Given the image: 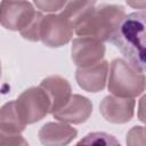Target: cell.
<instances>
[{
  "instance_id": "6da1fadb",
  "label": "cell",
  "mask_w": 146,
  "mask_h": 146,
  "mask_svg": "<svg viewBox=\"0 0 146 146\" xmlns=\"http://www.w3.org/2000/svg\"><path fill=\"white\" fill-rule=\"evenodd\" d=\"M110 41L131 63L146 70V13L125 16Z\"/></svg>"
},
{
  "instance_id": "ac0fdd59",
  "label": "cell",
  "mask_w": 146,
  "mask_h": 146,
  "mask_svg": "<svg viewBox=\"0 0 146 146\" xmlns=\"http://www.w3.org/2000/svg\"><path fill=\"white\" fill-rule=\"evenodd\" d=\"M36 8L46 13H56L64 8L67 0H33Z\"/></svg>"
},
{
  "instance_id": "ffe728a7",
  "label": "cell",
  "mask_w": 146,
  "mask_h": 146,
  "mask_svg": "<svg viewBox=\"0 0 146 146\" xmlns=\"http://www.w3.org/2000/svg\"><path fill=\"white\" fill-rule=\"evenodd\" d=\"M138 119L146 124V95H144L138 103Z\"/></svg>"
},
{
  "instance_id": "7a4b0ae2",
  "label": "cell",
  "mask_w": 146,
  "mask_h": 146,
  "mask_svg": "<svg viewBox=\"0 0 146 146\" xmlns=\"http://www.w3.org/2000/svg\"><path fill=\"white\" fill-rule=\"evenodd\" d=\"M125 17V10L117 5H100L76 26L79 36L95 38L100 41H110Z\"/></svg>"
},
{
  "instance_id": "d6986e66",
  "label": "cell",
  "mask_w": 146,
  "mask_h": 146,
  "mask_svg": "<svg viewBox=\"0 0 146 146\" xmlns=\"http://www.w3.org/2000/svg\"><path fill=\"white\" fill-rule=\"evenodd\" d=\"M27 145V141L19 133L0 132V146H17Z\"/></svg>"
},
{
  "instance_id": "8fae6325",
  "label": "cell",
  "mask_w": 146,
  "mask_h": 146,
  "mask_svg": "<svg viewBox=\"0 0 146 146\" xmlns=\"http://www.w3.org/2000/svg\"><path fill=\"white\" fill-rule=\"evenodd\" d=\"M40 87L48 94L51 103L50 113L60 110L71 98L72 89L70 82L59 76V75H50L43 79L40 83Z\"/></svg>"
},
{
  "instance_id": "30bf717a",
  "label": "cell",
  "mask_w": 146,
  "mask_h": 146,
  "mask_svg": "<svg viewBox=\"0 0 146 146\" xmlns=\"http://www.w3.org/2000/svg\"><path fill=\"white\" fill-rule=\"evenodd\" d=\"M108 73L107 60H100L97 64L78 67L75 79L79 87L88 92H98L105 88Z\"/></svg>"
},
{
  "instance_id": "8992f818",
  "label": "cell",
  "mask_w": 146,
  "mask_h": 146,
  "mask_svg": "<svg viewBox=\"0 0 146 146\" xmlns=\"http://www.w3.org/2000/svg\"><path fill=\"white\" fill-rule=\"evenodd\" d=\"M38 11L25 0L1 1V24L10 31H23L35 18Z\"/></svg>"
},
{
  "instance_id": "5b68a950",
  "label": "cell",
  "mask_w": 146,
  "mask_h": 146,
  "mask_svg": "<svg viewBox=\"0 0 146 146\" xmlns=\"http://www.w3.org/2000/svg\"><path fill=\"white\" fill-rule=\"evenodd\" d=\"M75 26L73 23L60 14H49L43 16L41 23L40 40L50 48L62 47L68 43L73 36Z\"/></svg>"
},
{
  "instance_id": "277c9868",
  "label": "cell",
  "mask_w": 146,
  "mask_h": 146,
  "mask_svg": "<svg viewBox=\"0 0 146 146\" xmlns=\"http://www.w3.org/2000/svg\"><path fill=\"white\" fill-rule=\"evenodd\" d=\"M15 103L18 115L25 124H32L42 120L50 113L51 108L50 98L40 86L24 90Z\"/></svg>"
},
{
  "instance_id": "44dd1931",
  "label": "cell",
  "mask_w": 146,
  "mask_h": 146,
  "mask_svg": "<svg viewBox=\"0 0 146 146\" xmlns=\"http://www.w3.org/2000/svg\"><path fill=\"white\" fill-rule=\"evenodd\" d=\"M128 6L135 9H140V10H146V0H125Z\"/></svg>"
},
{
  "instance_id": "3957f363",
  "label": "cell",
  "mask_w": 146,
  "mask_h": 146,
  "mask_svg": "<svg viewBox=\"0 0 146 146\" xmlns=\"http://www.w3.org/2000/svg\"><path fill=\"white\" fill-rule=\"evenodd\" d=\"M146 89V76L133 63L115 58L111 63L108 91L119 97L135 98Z\"/></svg>"
},
{
  "instance_id": "e0dca14e",
  "label": "cell",
  "mask_w": 146,
  "mask_h": 146,
  "mask_svg": "<svg viewBox=\"0 0 146 146\" xmlns=\"http://www.w3.org/2000/svg\"><path fill=\"white\" fill-rule=\"evenodd\" d=\"M127 144L130 146L146 145V128L137 125L127 133Z\"/></svg>"
},
{
  "instance_id": "7c38bea8",
  "label": "cell",
  "mask_w": 146,
  "mask_h": 146,
  "mask_svg": "<svg viewBox=\"0 0 146 146\" xmlns=\"http://www.w3.org/2000/svg\"><path fill=\"white\" fill-rule=\"evenodd\" d=\"M78 135L76 129L65 122H48L39 130V139L46 146H63L70 144Z\"/></svg>"
},
{
  "instance_id": "ba28073f",
  "label": "cell",
  "mask_w": 146,
  "mask_h": 146,
  "mask_svg": "<svg viewBox=\"0 0 146 146\" xmlns=\"http://www.w3.org/2000/svg\"><path fill=\"white\" fill-rule=\"evenodd\" d=\"M136 102L133 98L119 97V96H106L99 105V112L102 116L115 124L129 122L135 112Z\"/></svg>"
},
{
  "instance_id": "52a82bcc",
  "label": "cell",
  "mask_w": 146,
  "mask_h": 146,
  "mask_svg": "<svg viewBox=\"0 0 146 146\" xmlns=\"http://www.w3.org/2000/svg\"><path fill=\"white\" fill-rule=\"evenodd\" d=\"M105 55V46L103 41L89 38L81 36L76 38L72 42L71 56L73 63L78 67L90 66L103 60Z\"/></svg>"
},
{
  "instance_id": "5bb4252c",
  "label": "cell",
  "mask_w": 146,
  "mask_h": 146,
  "mask_svg": "<svg viewBox=\"0 0 146 146\" xmlns=\"http://www.w3.org/2000/svg\"><path fill=\"white\" fill-rule=\"evenodd\" d=\"M96 2L97 0H70L62 14L68 18L76 29V26L94 11L96 8Z\"/></svg>"
},
{
  "instance_id": "2e32d148",
  "label": "cell",
  "mask_w": 146,
  "mask_h": 146,
  "mask_svg": "<svg viewBox=\"0 0 146 146\" xmlns=\"http://www.w3.org/2000/svg\"><path fill=\"white\" fill-rule=\"evenodd\" d=\"M42 18H43V15L38 11L35 18L32 21V23L26 27L24 29L23 31H21V35L26 39V40H30V41H38L40 40V33H41V23H42Z\"/></svg>"
},
{
  "instance_id": "9a60e30c",
  "label": "cell",
  "mask_w": 146,
  "mask_h": 146,
  "mask_svg": "<svg viewBox=\"0 0 146 146\" xmlns=\"http://www.w3.org/2000/svg\"><path fill=\"white\" fill-rule=\"evenodd\" d=\"M117 145L119 141L111 135L105 132H91L88 133L83 139H81L78 145Z\"/></svg>"
},
{
  "instance_id": "4fadbf2b",
  "label": "cell",
  "mask_w": 146,
  "mask_h": 146,
  "mask_svg": "<svg viewBox=\"0 0 146 146\" xmlns=\"http://www.w3.org/2000/svg\"><path fill=\"white\" fill-rule=\"evenodd\" d=\"M25 123L21 120L15 100L6 103L0 111V132L21 133L25 129Z\"/></svg>"
},
{
  "instance_id": "9c48e42d",
  "label": "cell",
  "mask_w": 146,
  "mask_h": 146,
  "mask_svg": "<svg viewBox=\"0 0 146 146\" xmlns=\"http://www.w3.org/2000/svg\"><path fill=\"white\" fill-rule=\"evenodd\" d=\"M92 113L91 102L81 95H72L70 100L58 111L52 113V116L62 122L71 124H80L86 122Z\"/></svg>"
}]
</instances>
